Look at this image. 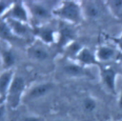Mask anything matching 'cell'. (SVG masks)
I'll use <instances>...</instances> for the list:
<instances>
[{"mask_svg": "<svg viewBox=\"0 0 122 121\" xmlns=\"http://www.w3.org/2000/svg\"><path fill=\"white\" fill-rule=\"evenodd\" d=\"M74 61L86 68H91L99 64L95 56V51H92L87 47H83L80 50V51L74 58Z\"/></svg>", "mask_w": 122, "mask_h": 121, "instance_id": "4fadbf2b", "label": "cell"}, {"mask_svg": "<svg viewBox=\"0 0 122 121\" xmlns=\"http://www.w3.org/2000/svg\"><path fill=\"white\" fill-rule=\"evenodd\" d=\"M16 63V53L11 49H4L1 51V64L4 70H12Z\"/></svg>", "mask_w": 122, "mask_h": 121, "instance_id": "9a60e30c", "label": "cell"}, {"mask_svg": "<svg viewBox=\"0 0 122 121\" xmlns=\"http://www.w3.org/2000/svg\"><path fill=\"white\" fill-rule=\"evenodd\" d=\"M99 77L104 88L111 93H117L118 72L111 66H103L99 71Z\"/></svg>", "mask_w": 122, "mask_h": 121, "instance_id": "5b68a950", "label": "cell"}, {"mask_svg": "<svg viewBox=\"0 0 122 121\" xmlns=\"http://www.w3.org/2000/svg\"><path fill=\"white\" fill-rule=\"evenodd\" d=\"M6 117V104L0 105V121H4Z\"/></svg>", "mask_w": 122, "mask_h": 121, "instance_id": "7402d4cb", "label": "cell"}, {"mask_svg": "<svg viewBox=\"0 0 122 121\" xmlns=\"http://www.w3.org/2000/svg\"><path fill=\"white\" fill-rule=\"evenodd\" d=\"M117 105L119 110L122 111V91L118 93V100H117Z\"/></svg>", "mask_w": 122, "mask_h": 121, "instance_id": "603a6c76", "label": "cell"}, {"mask_svg": "<svg viewBox=\"0 0 122 121\" xmlns=\"http://www.w3.org/2000/svg\"><path fill=\"white\" fill-rule=\"evenodd\" d=\"M34 35L45 45L57 42V31L48 24H40L34 29Z\"/></svg>", "mask_w": 122, "mask_h": 121, "instance_id": "9c48e42d", "label": "cell"}, {"mask_svg": "<svg viewBox=\"0 0 122 121\" xmlns=\"http://www.w3.org/2000/svg\"><path fill=\"white\" fill-rule=\"evenodd\" d=\"M14 1H7V0H0V17L4 18L8 11L12 7Z\"/></svg>", "mask_w": 122, "mask_h": 121, "instance_id": "ffe728a7", "label": "cell"}, {"mask_svg": "<svg viewBox=\"0 0 122 121\" xmlns=\"http://www.w3.org/2000/svg\"><path fill=\"white\" fill-rule=\"evenodd\" d=\"M97 101L93 96H86L82 101V107L87 112H93L97 108Z\"/></svg>", "mask_w": 122, "mask_h": 121, "instance_id": "d6986e66", "label": "cell"}, {"mask_svg": "<svg viewBox=\"0 0 122 121\" xmlns=\"http://www.w3.org/2000/svg\"><path fill=\"white\" fill-rule=\"evenodd\" d=\"M3 19H11L23 23H30V16L28 10V8L25 4V1H14L12 7L8 11Z\"/></svg>", "mask_w": 122, "mask_h": 121, "instance_id": "52a82bcc", "label": "cell"}, {"mask_svg": "<svg viewBox=\"0 0 122 121\" xmlns=\"http://www.w3.org/2000/svg\"><path fill=\"white\" fill-rule=\"evenodd\" d=\"M52 15L71 25H77L83 19V11L80 1H60L58 6L53 10Z\"/></svg>", "mask_w": 122, "mask_h": 121, "instance_id": "6da1fadb", "label": "cell"}, {"mask_svg": "<svg viewBox=\"0 0 122 121\" xmlns=\"http://www.w3.org/2000/svg\"><path fill=\"white\" fill-rule=\"evenodd\" d=\"M4 103H6V99L0 96V105H1V104H4Z\"/></svg>", "mask_w": 122, "mask_h": 121, "instance_id": "d4e9b609", "label": "cell"}, {"mask_svg": "<svg viewBox=\"0 0 122 121\" xmlns=\"http://www.w3.org/2000/svg\"><path fill=\"white\" fill-rule=\"evenodd\" d=\"M14 71L12 70H4L0 72V96L6 99L8 91L14 77Z\"/></svg>", "mask_w": 122, "mask_h": 121, "instance_id": "5bb4252c", "label": "cell"}, {"mask_svg": "<svg viewBox=\"0 0 122 121\" xmlns=\"http://www.w3.org/2000/svg\"><path fill=\"white\" fill-rule=\"evenodd\" d=\"M16 38L18 37L13 33L8 22L5 19L1 20L0 21V39L6 42H11Z\"/></svg>", "mask_w": 122, "mask_h": 121, "instance_id": "e0dca14e", "label": "cell"}, {"mask_svg": "<svg viewBox=\"0 0 122 121\" xmlns=\"http://www.w3.org/2000/svg\"><path fill=\"white\" fill-rule=\"evenodd\" d=\"M107 10L115 18L122 20V0H111L105 2Z\"/></svg>", "mask_w": 122, "mask_h": 121, "instance_id": "ac0fdd59", "label": "cell"}, {"mask_svg": "<svg viewBox=\"0 0 122 121\" xmlns=\"http://www.w3.org/2000/svg\"><path fill=\"white\" fill-rule=\"evenodd\" d=\"M116 44H117V47H118V49L120 50V51H122V35H121L119 38H117Z\"/></svg>", "mask_w": 122, "mask_h": 121, "instance_id": "cb8c5ba5", "label": "cell"}, {"mask_svg": "<svg viewBox=\"0 0 122 121\" xmlns=\"http://www.w3.org/2000/svg\"><path fill=\"white\" fill-rule=\"evenodd\" d=\"M80 3L82 7L84 19L95 20L102 16V4H104V2L102 3L98 1H80Z\"/></svg>", "mask_w": 122, "mask_h": 121, "instance_id": "30bf717a", "label": "cell"}, {"mask_svg": "<svg viewBox=\"0 0 122 121\" xmlns=\"http://www.w3.org/2000/svg\"><path fill=\"white\" fill-rule=\"evenodd\" d=\"M28 55L30 59L35 61H46L50 57V51L47 49V45L37 40L28 48Z\"/></svg>", "mask_w": 122, "mask_h": 121, "instance_id": "7c38bea8", "label": "cell"}, {"mask_svg": "<svg viewBox=\"0 0 122 121\" xmlns=\"http://www.w3.org/2000/svg\"><path fill=\"white\" fill-rule=\"evenodd\" d=\"M75 35L76 33L73 29V25L61 22L59 30L57 31V43L61 47L66 48L71 43L75 41Z\"/></svg>", "mask_w": 122, "mask_h": 121, "instance_id": "8fae6325", "label": "cell"}, {"mask_svg": "<svg viewBox=\"0 0 122 121\" xmlns=\"http://www.w3.org/2000/svg\"><path fill=\"white\" fill-rule=\"evenodd\" d=\"M51 121H66V120H64V119H53Z\"/></svg>", "mask_w": 122, "mask_h": 121, "instance_id": "484cf974", "label": "cell"}, {"mask_svg": "<svg viewBox=\"0 0 122 121\" xmlns=\"http://www.w3.org/2000/svg\"><path fill=\"white\" fill-rule=\"evenodd\" d=\"M60 1H25L30 19L37 21H48L51 18L53 10Z\"/></svg>", "mask_w": 122, "mask_h": 121, "instance_id": "7a4b0ae2", "label": "cell"}, {"mask_svg": "<svg viewBox=\"0 0 122 121\" xmlns=\"http://www.w3.org/2000/svg\"><path fill=\"white\" fill-rule=\"evenodd\" d=\"M21 121H43V119L40 116H36V115H27L24 116Z\"/></svg>", "mask_w": 122, "mask_h": 121, "instance_id": "44dd1931", "label": "cell"}, {"mask_svg": "<svg viewBox=\"0 0 122 121\" xmlns=\"http://www.w3.org/2000/svg\"><path fill=\"white\" fill-rule=\"evenodd\" d=\"M27 91L26 80L23 76L15 74L10 87L6 96V103L10 109H17L20 103L24 100V96Z\"/></svg>", "mask_w": 122, "mask_h": 121, "instance_id": "3957f363", "label": "cell"}, {"mask_svg": "<svg viewBox=\"0 0 122 121\" xmlns=\"http://www.w3.org/2000/svg\"><path fill=\"white\" fill-rule=\"evenodd\" d=\"M5 20L8 22L11 30L13 31V33L18 38L19 37H24L29 33L30 29L29 24L19 22V21H15V20H11V19H5Z\"/></svg>", "mask_w": 122, "mask_h": 121, "instance_id": "2e32d148", "label": "cell"}, {"mask_svg": "<svg viewBox=\"0 0 122 121\" xmlns=\"http://www.w3.org/2000/svg\"><path fill=\"white\" fill-rule=\"evenodd\" d=\"M54 88H55L54 83H52L51 81L34 84L29 90H27L26 94L24 96V100L33 101V100L43 98V97L47 96L49 93H51L54 90Z\"/></svg>", "mask_w": 122, "mask_h": 121, "instance_id": "8992f818", "label": "cell"}, {"mask_svg": "<svg viewBox=\"0 0 122 121\" xmlns=\"http://www.w3.org/2000/svg\"><path fill=\"white\" fill-rule=\"evenodd\" d=\"M62 70H63V72L70 77L90 78V79L93 78V74L91 71L90 68H86L71 59H68L63 63Z\"/></svg>", "mask_w": 122, "mask_h": 121, "instance_id": "277c9868", "label": "cell"}, {"mask_svg": "<svg viewBox=\"0 0 122 121\" xmlns=\"http://www.w3.org/2000/svg\"><path fill=\"white\" fill-rule=\"evenodd\" d=\"M95 56L98 63H109L119 58L120 50L117 46L102 44L96 48Z\"/></svg>", "mask_w": 122, "mask_h": 121, "instance_id": "ba28073f", "label": "cell"}]
</instances>
